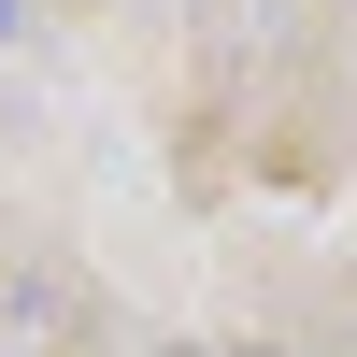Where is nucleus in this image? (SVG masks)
I'll return each instance as SVG.
<instances>
[{
    "label": "nucleus",
    "instance_id": "f257e3e1",
    "mask_svg": "<svg viewBox=\"0 0 357 357\" xmlns=\"http://www.w3.org/2000/svg\"><path fill=\"white\" fill-rule=\"evenodd\" d=\"M15 29H29V0H0V43H15Z\"/></svg>",
    "mask_w": 357,
    "mask_h": 357
}]
</instances>
